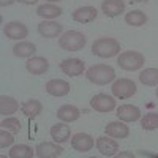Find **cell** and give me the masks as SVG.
I'll list each match as a JSON object with an SVG mask.
<instances>
[{
	"mask_svg": "<svg viewBox=\"0 0 158 158\" xmlns=\"http://www.w3.org/2000/svg\"><path fill=\"white\" fill-rule=\"evenodd\" d=\"M92 54L101 59L115 57L120 54V43L115 38H109V36L97 38L94 44H92Z\"/></svg>",
	"mask_w": 158,
	"mask_h": 158,
	"instance_id": "obj_1",
	"label": "cell"
},
{
	"mask_svg": "<svg viewBox=\"0 0 158 158\" xmlns=\"http://www.w3.org/2000/svg\"><path fill=\"white\" fill-rule=\"evenodd\" d=\"M85 77L92 84L106 85L115 79V71H114L112 67H109V65L97 63V65H92V67L85 71Z\"/></svg>",
	"mask_w": 158,
	"mask_h": 158,
	"instance_id": "obj_2",
	"label": "cell"
},
{
	"mask_svg": "<svg viewBox=\"0 0 158 158\" xmlns=\"http://www.w3.org/2000/svg\"><path fill=\"white\" fill-rule=\"evenodd\" d=\"M85 44H87V36L77 30H68L62 33L59 38V46L63 51L76 52V51H81Z\"/></svg>",
	"mask_w": 158,
	"mask_h": 158,
	"instance_id": "obj_3",
	"label": "cell"
},
{
	"mask_svg": "<svg viewBox=\"0 0 158 158\" xmlns=\"http://www.w3.org/2000/svg\"><path fill=\"white\" fill-rule=\"evenodd\" d=\"M144 63H146V57L138 51H125L117 57V65L125 71H136L144 67Z\"/></svg>",
	"mask_w": 158,
	"mask_h": 158,
	"instance_id": "obj_4",
	"label": "cell"
},
{
	"mask_svg": "<svg viewBox=\"0 0 158 158\" xmlns=\"http://www.w3.org/2000/svg\"><path fill=\"white\" fill-rule=\"evenodd\" d=\"M112 95L118 100H128L131 98L135 94H136V84L131 81V79L128 77H120V79H117V81L112 82Z\"/></svg>",
	"mask_w": 158,
	"mask_h": 158,
	"instance_id": "obj_5",
	"label": "cell"
},
{
	"mask_svg": "<svg viewBox=\"0 0 158 158\" xmlns=\"http://www.w3.org/2000/svg\"><path fill=\"white\" fill-rule=\"evenodd\" d=\"M90 106L97 112H111L117 109V103H115V97H111L106 94H98L95 97H92Z\"/></svg>",
	"mask_w": 158,
	"mask_h": 158,
	"instance_id": "obj_6",
	"label": "cell"
},
{
	"mask_svg": "<svg viewBox=\"0 0 158 158\" xmlns=\"http://www.w3.org/2000/svg\"><path fill=\"white\" fill-rule=\"evenodd\" d=\"M3 33L10 40H19V41H22L24 38L29 36V29L19 21H11V22L5 24Z\"/></svg>",
	"mask_w": 158,
	"mask_h": 158,
	"instance_id": "obj_7",
	"label": "cell"
},
{
	"mask_svg": "<svg viewBox=\"0 0 158 158\" xmlns=\"http://www.w3.org/2000/svg\"><path fill=\"white\" fill-rule=\"evenodd\" d=\"M60 70L63 74H67L70 77H76V76H81L85 70V65L81 59H65L60 62Z\"/></svg>",
	"mask_w": 158,
	"mask_h": 158,
	"instance_id": "obj_8",
	"label": "cell"
},
{
	"mask_svg": "<svg viewBox=\"0 0 158 158\" xmlns=\"http://www.w3.org/2000/svg\"><path fill=\"white\" fill-rule=\"evenodd\" d=\"M35 152H36L38 158H57V156H62L63 149L56 141L54 142H40Z\"/></svg>",
	"mask_w": 158,
	"mask_h": 158,
	"instance_id": "obj_9",
	"label": "cell"
},
{
	"mask_svg": "<svg viewBox=\"0 0 158 158\" xmlns=\"http://www.w3.org/2000/svg\"><path fill=\"white\" fill-rule=\"evenodd\" d=\"M63 32V25L52 21V19H44L43 22L38 24V33L44 38H57Z\"/></svg>",
	"mask_w": 158,
	"mask_h": 158,
	"instance_id": "obj_10",
	"label": "cell"
},
{
	"mask_svg": "<svg viewBox=\"0 0 158 158\" xmlns=\"http://www.w3.org/2000/svg\"><path fill=\"white\" fill-rule=\"evenodd\" d=\"M94 146H95V139L87 133H76L71 138V147L76 152H81V153L90 152L94 149Z\"/></svg>",
	"mask_w": 158,
	"mask_h": 158,
	"instance_id": "obj_11",
	"label": "cell"
},
{
	"mask_svg": "<svg viewBox=\"0 0 158 158\" xmlns=\"http://www.w3.org/2000/svg\"><path fill=\"white\" fill-rule=\"evenodd\" d=\"M44 89H46V92H48L51 97H57V98L67 97L70 94V90H71L70 82L63 81V79H51V81L46 82V87Z\"/></svg>",
	"mask_w": 158,
	"mask_h": 158,
	"instance_id": "obj_12",
	"label": "cell"
},
{
	"mask_svg": "<svg viewBox=\"0 0 158 158\" xmlns=\"http://www.w3.org/2000/svg\"><path fill=\"white\" fill-rule=\"evenodd\" d=\"M95 146L98 149V152L103 155V156H115L117 152H118V144L117 141H114L111 136H100L97 138V142Z\"/></svg>",
	"mask_w": 158,
	"mask_h": 158,
	"instance_id": "obj_13",
	"label": "cell"
},
{
	"mask_svg": "<svg viewBox=\"0 0 158 158\" xmlns=\"http://www.w3.org/2000/svg\"><path fill=\"white\" fill-rule=\"evenodd\" d=\"M117 117L122 122H136L141 120V109L135 104H120L117 108Z\"/></svg>",
	"mask_w": 158,
	"mask_h": 158,
	"instance_id": "obj_14",
	"label": "cell"
},
{
	"mask_svg": "<svg viewBox=\"0 0 158 158\" xmlns=\"http://www.w3.org/2000/svg\"><path fill=\"white\" fill-rule=\"evenodd\" d=\"M104 133L114 139H125L130 136V128L127 127L125 122L117 120V122H109L104 127Z\"/></svg>",
	"mask_w": 158,
	"mask_h": 158,
	"instance_id": "obj_15",
	"label": "cell"
},
{
	"mask_svg": "<svg viewBox=\"0 0 158 158\" xmlns=\"http://www.w3.org/2000/svg\"><path fill=\"white\" fill-rule=\"evenodd\" d=\"M97 16H98V11H97V8L95 6H79V8H76L74 11H73V15H71V18L76 21V22H79V24H89V22H92V21H95L97 19Z\"/></svg>",
	"mask_w": 158,
	"mask_h": 158,
	"instance_id": "obj_16",
	"label": "cell"
},
{
	"mask_svg": "<svg viewBox=\"0 0 158 158\" xmlns=\"http://www.w3.org/2000/svg\"><path fill=\"white\" fill-rule=\"evenodd\" d=\"M51 138L54 139L56 142L62 144V142H67L70 141L71 138V128L67 125V122H57L51 127V131H49Z\"/></svg>",
	"mask_w": 158,
	"mask_h": 158,
	"instance_id": "obj_17",
	"label": "cell"
},
{
	"mask_svg": "<svg viewBox=\"0 0 158 158\" xmlns=\"http://www.w3.org/2000/svg\"><path fill=\"white\" fill-rule=\"evenodd\" d=\"M25 68L30 74H35V76H40V74H44L48 70H49V62L48 59L44 57H38V56H33L27 60L25 63Z\"/></svg>",
	"mask_w": 158,
	"mask_h": 158,
	"instance_id": "obj_18",
	"label": "cell"
},
{
	"mask_svg": "<svg viewBox=\"0 0 158 158\" xmlns=\"http://www.w3.org/2000/svg\"><path fill=\"white\" fill-rule=\"evenodd\" d=\"M101 11L108 18H117L125 11V3L123 0H103Z\"/></svg>",
	"mask_w": 158,
	"mask_h": 158,
	"instance_id": "obj_19",
	"label": "cell"
},
{
	"mask_svg": "<svg viewBox=\"0 0 158 158\" xmlns=\"http://www.w3.org/2000/svg\"><path fill=\"white\" fill-rule=\"evenodd\" d=\"M57 118H60L62 122H67V123H71V122H76L79 115H81V111H79L76 106L73 104H63L57 109Z\"/></svg>",
	"mask_w": 158,
	"mask_h": 158,
	"instance_id": "obj_20",
	"label": "cell"
},
{
	"mask_svg": "<svg viewBox=\"0 0 158 158\" xmlns=\"http://www.w3.org/2000/svg\"><path fill=\"white\" fill-rule=\"evenodd\" d=\"M36 52V46L32 43V41H19L13 46V54L19 59H30L35 56Z\"/></svg>",
	"mask_w": 158,
	"mask_h": 158,
	"instance_id": "obj_21",
	"label": "cell"
},
{
	"mask_svg": "<svg viewBox=\"0 0 158 158\" xmlns=\"http://www.w3.org/2000/svg\"><path fill=\"white\" fill-rule=\"evenodd\" d=\"M36 15L43 19H56L63 15V10L54 3H44L36 8Z\"/></svg>",
	"mask_w": 158,
	"mask_h": 158,
	"instance_id": "obj_22",
	"label": "cell"
},
{
	"mask_svg": "<svg viewBox=\"0 0 158 158\" xmlns=\"http://www.w3.org/2000/svg\"><path fill=\"white\" fill-rule=\"evenodd\" d=\"M21 111H22L24 115H27L29 118H35V117H38L40 114H41L43 104H41V101H38V100H27V101H24L21 104Z\"/></svg>",
	"mask_w": 158,
	"mask_h": 158,
	"instance_id": "obj_23",
	"label": "cell"
},
{
	"mask_svg": "<svg viewBox=\"0 0 158 158\" xmlns=\"http://www.w3.org/2000/svg\"><path fill=\"white\" fill-rule=\"evenodd\" d=\"M19 109V103L8 95H2L0 97V114L2 115H11Z\"/></svg>",
	"mask_w": 158,
	"mask_h": 158,
	"instance_id": "obj_24",
	"label": "cell"
},
{
	"mask_svg": "<svg viewBox=\"0 0 158 158\" xmlns=\"http://www.w3.org/2000/svg\"><path fill=\"white\" fill-rule=\"evenodd\" d=\"M125 22L131 27H141L147 22V15L141 10H131L125 15Z\"/></svg>",
	"mask_w": 158,
	"mask_h": 158,
	"instance_id": "obj_25",
	"label": "cell"
},
{
	"mask_svg": "<svg viewBox=\"0 0 158 158\" xmlns=\"http://www.w3.org/2000/svg\"><path fill=\"white\" fill-rule=\"evenodd\" d=\"M8 155L11 158H32L33 155H36V152L27 144H16L10 149Z\"/></svg>",
	"mask_w": 158,
	"mask_h": 158,
	"instance_id": "obj_26",
	"label": "cell"
},
{
	"mask_svg": "<svg viewBox=\"0 0 158 158\" xmlns=\"http://www.w3.org/2000/svg\"><path fill=\"white\" fill-rule=\"evenodd\" d=\"M139 81L141 84L147 87L158 85V68H146L139 73Z\"/></svg>",
	"mask_w": 158,
	"mask_h": 158,
	"instance_id": "obj_27",
	"label": "cell"
},
{
	"mask_svg": "<svg viewBox=\"0 0 158 158\" xmlns=\"http://www.w3.org/2000/svg\"><path fill=\"white\" fill-rule=\"evenodd\" d=\"M141 127L146 131H153L158 128V112H149L141 117Z\"/></svg>",
	"mask_w": 158,
	"mask_h": 158,
	"instance_id": "obj_28",
	"label": "cell"
},
{
	"mask_svg": "<svg viewBox=\"0 0 158 158\" xmlns=\"http://www.w3.org/2000/svg\"><path fill=\"white\" fill-rule=\"evenodd\" d=\"M2 127L5 130L11 131V133H15V135L21 131V122H19V118L11 117V115H8L6 118H3V120H2Z\"/></svg>",
	"mask_w": 158,
	"mask_h": 158,
	"instance_id": "obj_29",
	"label": "cell"
},
{
	"mask_svg": "<svg viewBox=\"0 0 158 158\" xmlns=\"http://www.w3.org/2000/svg\"><path fill=\"white\" fill-rule=\"evenodd\" d=\"M15 133H11V131L2 128V131H0V147L2 149H6L10 146H13V142H15V136H13Z\"/></svg>",
	"mask_w": 158,
	"mask_h": 158,
	"instance_id": "obj_30",
	"label": "cell"
},
{
	"mask_svg": "<svg viewBox=\"0 0 158 158\" xmlns=\"http://www.w3.org/2000/svg\"><path fill=\"white\" fill-rule=\"evenodd\" d=\"M18 3H22V5H35L38 3V0H16Z\"/></svg>",
	"mask_w": 158,
	"mask_h": 158,
	"instance_id": "obj_31",
	"label": "cell"
},
{
	"mask_svg": "<svg viewBox=\"0 0 158 158\" xmlns=\"http://www.w3.org/2000/svg\"><path fill=\"white\" fill-rule=\"evenodd\" d=\"M15 2H16V0H0V5H2V6H10Z\"/></svg>",
	"mask_w": 158,
	"mask_h": 158,
	"instance_id": "obj_32",
	"label": "cell"
},
{
	"mask_svg": "<svg viewBox=\"0 0 158 158\" xmlns=\"http://www.w3.org/2000/svg\"><path fill=\"white\" fill-rule=\"evenodd\" d=\"M117 156H135V155L130 152H120V153H117Z\"/></svg>",
	"mask_w": 158,
	"mask_h": 158,
	"instance_id": "obj_33",
	"label": "cell"
},
{
	"mask_svg": "<svg viewBox=\"0 0 158 158\" xmlns=\"http://www.w3.org/2000/svg\"><path fill=\"white\" fill-rule=\"evenodd\" d=\"M131 2H136V3H144V2H149V0H131Z\"/></svg>",
	"mask_w": 158,
	"mask_h": 158,
	"instance_id": "obj_34",
	"label": "cell"
},
{
	"mask_svg": "<svg viewBox=\"0 0 158 158\" xmlns=\"http://www.w3.org/2000/svg\"><path fill=\"white\" fill-rule=\"evenodd\" d=\"M48 3H57V2H60V0H46Z\"/></svg>",
	"mask_w": 158,
	"mask_h": 158,
	"instance_id": "obj_35",
	"label": "cell"
},
{
	"mask_svg": "<svg viewBox=\"0 0 158 158\" xmlns=\"http://www.w3.org/2000/svg\"><path fill=\"white\" fill-rule=\"evenodd\" d=\"M155 95H156V98H158V89H156V92H155Z\"/></svg>",
	"mask_w": 158,
	"mask_h": 158,
	"instance_id": "obj_36",
	"label": "cell"
}]
</instances>
